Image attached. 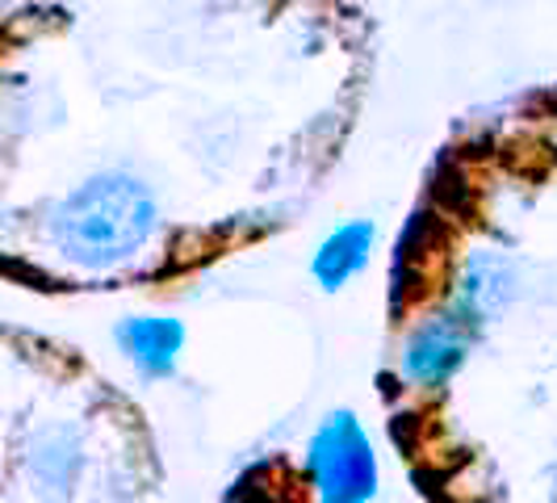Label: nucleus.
Returning a JSON list of instances; mask_svg holds the SVG:
<instances>
[{
    "label": "nucleus",
    "instance_id": "1",
    "mask_svg": "<svg viewBox=\"0 0 557 503\" xmlns=\"http://www.w3.org/2000/svg\"><path fill=\"white\" fill-rule=\"evenodd\" d=\"M42 231L72 269L110 273L151 248L160 235V201L143 176L126 168H101L51 201Z\"/></svg>",
    "mask_w": 557,
    "mask_h": 503
},
{
    "label": "nucleus",
    "instance_id": "2",
    "mask_svg": "<svg viewBox=\"0 0 557 503\" xmlns=\"http://www.w3.org/2000/svg\"><path fill=\"white\" fill-rule=\"evenodd\" d=\"M307 478L319 503H369L377 495V453L352 412H332L310 432Z\"/></svg>",
    "mask_w": 557,
    "mask_h": 503
},
{
    "label": "nucleus",
    "instance_id": "3",
    "mask_svg": "<svg viewBox=\"0 0 557 503\" xmlns=\"http://www.w3.org/2000/svg\"><path fill=\"white\" fill-rule=\"evenodd\" d=\"M478 332L482 328H478L470 315H461L453 303L432 310V315H423L416 328H411V335L403 340V357H398L403 378L411 387H419V391H441V387H448L466 369V361H470Z\"/></svg>",
    "mask_w": 557,
    "mask_h": 503
},
{
    "label": "nucleus",
    "instance_id": "4",
    "mask_svg": "<svg viewBox=\"0 0 557 503\" xmlns=\"http://www.w3.org/2000/svg\"><path fill=\"white\" fill-rule=\"evenodd\" d=\"M520 294V269L503 248H474L461 265L453 307L470 315L478 328H486L491 319H499L503 310L516 303Z\"/></svg>",
    "mask_w": 557,
    "mask_h": 503
},
{
    "label": "nucleus",
    "instance_id": "5",
    "mask_svg": "<svg viewBox=\"0 0 557 503\" xmlns=\"http://www.w3.org/2000/svg\"><path fill=\"white\" fill-rule=\"evenodd\" d=\"M84 470V437L76 424H42L26 441V475L34 495L67 500Z\"/></svg>",
    "mask_w": 557,
    "mask_h": 503
},
{
    "label": "nucleus",
    "instance_id": "6",
    "mask_svg": "<svg viewBox=\"0 0 557 503\" xmlns=\"http://www.w3.org/2000/svg\"><path fill=\"white\" fill-rule=\"evenodd\" d=\"M113 340L143 382H164L185 353V323L172 315H131L113 328Z\"/></svg>",
    "mask_w": 557,
    "mask_h": 503
},
{
    "label": "nucleus",
    "instance_id": "7",
    "mask_svg": "<svg viewBox=\"0 0 557 503\" xmlns=\"http://www.w3.org/2000/svg\"><path fill=\"white\" fill-rule=\"evenodd\" d=\"M373 244H377V226L369 219H352V223H339L314 248L310 256V278L319 281V290L339 294L352 278H361L373 260Z\"/></svg>",
    "mask_w": 557,
    "mask_h": 503
},
{
    "label": "nucleus",
    "instance_id": "8",
    "mask_svg": "<svg viewBox=\"0 0 557 503\" xmlns=\"http://www.w3.org/2000/svg\"><path fill=\"white\" fill-rule=\"evenodd\" d=\"M0 194H4V168H0Z\"/></svg>",
    "mask_w": 557,
    "mask_h": 503
}]
</instances>
